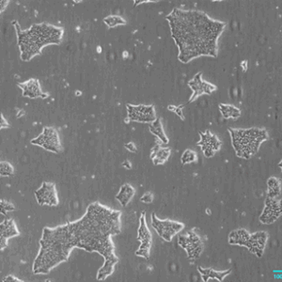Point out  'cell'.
Segmentation results:
<instances>
[{
    "label": "cell",
    "instance_id": "cell-1",
    "mask_svg": "<svg viewBox=\"0 0 282 282\" xmlns=\"http://www.w3.org/2000/svg\"><path fill=\"white\" fill-rule=\"evenodd\" d=\"M120 211L93 202L89 205L80 219L68 223L72 232L74 248H81L87 252L99 253L105 259V264L97 273V279L100 281L111 276L115 265L119 263L111 238L120 233Z\"/></svg>",
    "mask_w": 282,
    "mask_h": 282
},
{
    "label": "cell",
    "instance_id": "cell-2",
    "mask_svg": "<svg viewBox=\"0 0 282 282\" xmlns=\"http://www.w3.org/2000/svg\"><path fill=\"white\" fill-rule=\"evenodd\" d=\"M166 19L182 63L200 57H217V42L225 30V22L212 19L204 12L178 8L173 9Z\"/></svg>",
    "mask_w": 282,
    "mask_h": 282
},
{
    "label": "cell",
    "instance_id": "cell-3",
    "mask_svg": "<svg viewBox=\"0 0 282 282\" xmlns=\"http://www.w3.org/2000/svg\"><path fill=\"white\" fill-rule=\"evenodd\" d=\"M40 250L32 271L35 275H47L56 266L67 262L74 248L72 232L68 224L42 229Z\"/></svg>",
    "mask_w": 282,
    "mask_h": 282
},
{
    "label": "cell",
    "instance_id": "cell-4",
    "mask_svg": "<svg viewBox=\"0 0 282 282\" xmlns=\"http://www.w3.org/2000/svg\"><path fill=\"white\" fill-rule=\"evenodd\" d=\"M17 35L20 58L23 61H30L42 54L43 47L50 44H60L64 34L62 28L48 23L33 24L29 30H23L17 21H13Z\"/></svg>",
    "mask_w": 282,
    "mask_h": 282
},
{
    "label": "cell",
    "instance_id": "cell-5",
    "mask_svg": "<svg viewBox=\"0 0 282 282\" xmlns=\"http://www.w3.org/2000/svg\"><path fill=\"white\" fill-rule=\"evenodd\" d=\"M228 131L236 156L244 159H249L255 156L262 144L269 138L265 129L258 127L248 129L228 128Z\"/></svg>",
    "mask_w": 282,
    "mask_h": 282
},
{
    "label": "cell",
    "instance_id": "cell-6",
    "mask_svg": "<svg viewBox=\"0 0 282 282\" xmlns=\"http://www.w3.org/2000/svg\"><path fill=\"white\" fill-rule=\"evenodd\" d=\"M150 222L156 234L160 238L166 242H170L173 239L175 235L180 234L185 228V224L170 219H159L155 213L151 214Z\"/></svg>",
    "mask_w": 282,
    "mask_h": 282
},
{
    "label": "cell",
    "instance_id": "cell-7",
    "mask_svg": "<svg viewBox=\"0 0 282 282\" xmlns=\"http://www.w3.org/2000/svg\"><path fill=\"white\" fill-rule=\"evenodd\" d=\"M30 143L39 146L44 150L52 151L54 153H60L62 150L60 134L55 127H43L42 133L37 138L31 139Z\"/></svg>",
    "mask_w": 282,
    "mask_h": 282
},
{
    "label": "cell",
    "instance_id": "cell-8",
    "mask_svg": "<svg viewBox=\"0 0 282 282\" xmlns=\"http://www.w3.org/2000/svg\"><path fill=\"white\" fill-rule=\"evenodd\" d=\"M178 244L186 250L187 258L190 261H196L200 257L203 251V242L193 230L188 232L185 235H181L178 239Z\"/></svg>",
    "mask_w": 282,
    "mask_h": 282
},
{
    "label": "cell",
    "instance_id": "cell-9",
    "mask_svg": "<svg viewBox=\"0 0 282 282\" xmlns=\"http://www.w3.org/2000/svg\"><path fill=\"white\" fill-rule=\"evenodd\" d=\"M127 118L131 121L151 123L156 120V108L153 105L127 104Z\"/></svg>",
    "mask_w": 282,
    "mask_h": 282
},
{
    "label": "cell",
    "instance_id": "cell-10",
    "mask_svg": "<svg viewBox=\"0 0 282 282\" xmlns=\"http://www.w3.org/2000/svg\"><path fill=\"white\" fill-rule=\"evenodd\" d=\"M138 240L139 241V247L136 251V255L144 259L150 258V250L152 244V235L148 228L146 221V213L142 212L139 218V227L138 229Z\"/></svg>",
    "mask_w": 282,
    "mask_h": 282
},
{
    "label": "cell",
    "instance_id": "cell-11",
    "mask_svg": "<svg viewBox=\"0 0 282 282\" xmlns=\"http://www.w3.org/2000/svg\"><path fill=\"white\" fill-rule=\"evenodd\" d=\"M189 88L192 90L193 93L189 101L186 105H183V107H186V105H189L197 100L198 97L201 95H211L214 91H216V86L209 83L202 79V73L198 72L194 78L188 82Z\"/></svg>",
    "mask_w": 282,
    "mask_h": 282
},
{
    "label": "cell",
    "instance_id": "cell-12",
    "mask_svg": "<svg viewBox=\"0 0 282 282\" xmlns=\"http://www.w3.org/2000/svg\"><path fill=\"white\" fill-rule=\"evenodd\" d=\"M37 202L41 206L47 205L56 207L59 205V196L56 185L50 182L42 183V186L35 191Z\"/></svg>",
    "mask_w": 282,
    "mask_h": 282
},
{
    "label": "cell",
    "instance_id": "cell-13",
    "mask_svg": "<svg viewBox=\"0 0 282 282\" xmlns=\"http://www.w3.org/2000/svg\"><path fill=\"white\" fill-rule=\"evenodd\" d=\"M281 198H269L265 199L264 210L260 216V221L264 225H271L276 222L281 216Z\"/></svg>",
    "mask_w": 282,
    "mask_h": 282
},
{
    "label": "cell",
    "instance_id": "cell-14",
    "mask_svg": "<svg viewBox=\"0 0 282 282\" xmlns=\"http://www.w3.org/2000/svg\"><path fill=\"white\" fill-rule=\"evenodd\" d=\"M199 137H200V140L198 142V146L200 147L205 157H208V158L213 157L218 150H220L222 142L215 134L207 130L205 132L199 133Z\"/></svg>",
    "mask_w": 282,
    "mask_h": 282
},
{
    "label": "cell",
    "instance_id": "cell-15",
    "mask_svg": "<svg viewBox=\"0 0 282 282\" xmlns=\"http://www.w3.org/2000/svg\"><path fill=\"white\" fill-rule=\"evenodd\" d=\"M268 238L269 235L266 232H256L254 234H250L245 247L248 249L249 252L256 255L258 258H262Z\"/></svg>",
    "mask_w": 282,
    "mask_h": 282
},
{
    "label": "cell",
    "instance_id": "cell-16",
    "mask_svg": "<svg viewBox=\"0 0 282 282\" xmlns=\"http://www.w3.org/2000/svg\"><path fill=\"white\" fill-rule=\"evenodd\" d=\"M18 87L22 90V95L24 97H29L31 99L48 97L47 93L42 91L40 81L36 78H30L24 82L19 83Z\"/></svg>",
    "mask_w": 282,
    "mask_h": 282
},
{
    "label": "cell",
    "instance_id": "cell-17",
    "mask_svg": "<svg viewBox=\"0 0 282 282\" xmlns=\"http://www.w3.org/2000/svg\"><path fill=\"white\" fill-rule=\"evenodd\" d=\"M20 235L16 224L12 218H7L0 225V248L3 250L8 246V241Z\"/></svg>",
    "mask_w": 282,
    "mask_h": 282
},
{
    "label": "cell",
    "instance_id": "cell-18",
    "mask_svg": "<svg viewBox=\"0 0 282 282\" xmlns=\"http://www.w3.org/2000/svg\"><path fill=\"white\" fill-rule=\"evenodd\" d=\"M198 271L201 276V279L204 282L209 281L210 279H216L221 282L225 279L226 276L232 274V269L219 271L213 268H203L201 266H198Z\"/></svg>",
    "mask_w": 282,
    "mask_h": 282
},
{
    "label": "cell",
    "instance_id": "cell-19",
    "mask_svg": "<svg viewBox=\"0 0 282 282\" xmlns=\"http://www.w3.org/2000/svg\"><path fill=\"white\" fill-rule=\"evenodd\" d=\"M170 153L171 150L169 148H165L161 145H156L150 151V159L156 166L164 165L168 161Z\"/></svg>",
    "mask_w": 282,
    "mask_h": 282
},
{
    "label": "cell",
    "instance_id": "cell-20",
    "mask_svg": "<svg viewBox=\"0 0 282 282\" xmlns=\"http://www.w3.org/2000/svg\"><path fill=\"white\" fill-rule=\"evenodd\" d=\"M250 233L246 228H237L228 234V244L232 246H246V242L249 238Z\"/></svg>",
    "mask_w": 282,
    "mask_h": 282
},
{
    "label": "cell",
    "instance_id": "cell-21",
    "mask_svg": "<svg viewBox=\"0 0 282 282\" xmlns=\"http://www.w3.org/2000/svg\"><path fill=\"white\" fill-rule=\"evenodd\" d=\"M136 189L129 184H124L123 186H120V190L116 195V199L120 202L122 207H126L129 202L132 200L135 197Z\"/></svg>",
    "mask_w": 282,
    "mask_h": 282
},
{
    "label": "cell",
    "instance_id": "cell-22",
    "mask_svg": "<svg viewBox=\"0 0 282 282\" xmlns=\"http://www.w3.org/2000/svg\"><path fill=\"white\" fill-rule=\"evenodd\" d=\"M149 131L153 136H156V138L161 141L162 144H168L169 139H168L166 133H165L162 120H161L160 118H156V120L155 121H152L151 123H150Z\"/></svg>",
    "mask_w": 282,
    "mask_h": 282
},
{
    "label": "cell",
    "instance_id": "cell-23",
    "mask_svg": "<svg viewBox=\"0 0 282 282\" xmlns=\"http://www.w3.org/2000/svg\"><path fill=\"white\" fill-rule=\"evenodd\" d=\"M219 111L222 115L223 118L226 120H237L241 116V110L238 108L234 107V105L228 104H220Z\"/></svg>",
    "mask_w": 282,
    "mask_h": 282
},
{
    "label": "cell",
    "instance_id": "cell-24",
    "mask_svg": "<svg viewBox=\"0 0 282 282\" xmlns=\"http://www.w3.org/2000/svg\"><path fill=\"white\" fill-rule=\"evenodd\" d=\"M267 197L281 198V183L276 177H270L267 181Z\"/></svg>",
    "mask_w": 282,
    "mask_h": 282
},
{
    "label": "cell",
    "instance_id": "cell-25",
    "mask_svg": "<svg viewBox=\"0 0 282 282\" xmlns=\"http://www.w3.org/2000/svg\"><path fill=\"white\" fill-rule=\"evenodd\" d=\"M104 23L108 25L109 29H114L119 25L126 24V21L119 15H109L104 18Z\"/></svg>",
    "mask_w": 282,
    "mask_h": 282
},
{
    "label": "cell",
    "instance_id": "cell-26",
    "mask_svg": "<svg viewBox=\"0 0 282 282\" xmlns=\"http://www.w3.org/2000/svg\"><path fill=\"white\" fill-rule=\"evenodd\" d=\"M198 159V156L195 150H191V149H187V150L184 151V153L182 155L181 157V162L184 165L186 164H192V163L196 162Z\"/></svg>",
    "mask_w": 282,
    "mask_h": 282
},
{
    "label": "cell",
    "instance_id": "cell-27",
    "mask_svg": "<svg viewBox=\"0 0 282 282\" xmlns=\"http://www.w3.org/2000/svg\"><path fill=\"white\" fill-rule=\"evenodd\" d=\"M14 174V167L8 161L0 162V175L1 177H12Z\"/></svg>",
    "mask_w": 282,
    "mask_h": 282
},
{
    "label": "cell",
    "instance_id": "cell-28",
    "mask_svg": "<svg viewBox=\"0 0 282 282\" xmlns=\"http://www.w3.org/2000/svg\"><path fill=\"white\" fill-rule=\"evenodd\" d=\"M15 210V206L11 201H8L5 199H1V214L7 215L8 212H12Z\"/></svg>",
    "mask_w": 282,
    "mask_h": 282
},
{
    "label": "cell",
    "instance_id": "cell-29",
    "mask_svg": "<svg viewBox=\"0 0 282 282\" xmlns=\"http://www.w3.org/2000/svg\"><path fill=\"white\" fill-rule=\"evenodd\" d=\"M153 199H155V196H153V194H152V193L150 192L145 193V194H143V196L140 198L141 202H143V203H147V204L151 203V202L153 201Z\"/></svg>",
    "mask_w": 282,
    "mask_h": 282
},
{
    "label": "cell",
    "instance_id": "cell-30",
    "mask_svg": "<svg viewBox=\"0 0 282 282\" xmlns=\"http://www.w3.org/2000/svg\"><path fill=\"white\" fill-rule=\"evenodd\" d=\"M168 109L178 115L182 120L185 119L184 114H183V106H171V107H168Z\"/></svg>",
    "mask_w": 282,
    "mask_h": 282
},
{
    "label": "cell",
    "instance_id": "cell-31",
    "mask_svg": "<svg viewBox=\"0 0 282 282\" xmlns=\"http://www.w3.org/2000/svg\"><path fill=\"white\" fill-rule=\"evenodd\" d=\"M10 123H9V121L4 118V115L0 114V128L1 129H4V128H10Z\"/></svg>",
    "mask_w": 282,
    "mask_h": 282
},
{
    "label": "cell",
    "instance_id": "cell-32",
    "mask_svg": "<svg viewBox=\"0 0 282 282\" xmlns=\"http://www.w3.org/2000/svg\"><path fill=\"white\" fill-rule=\"evenodd\" d=\"M3 282H23V280L22 279H20V278H18V277H16V276H12V275H9V276H7L5 278H3V280H2Z\"/></svg>",
    "mask_w": 282,
    "mask_h": 282
},
{
    "label": "cell",
    "instance_id": "cell-33",
    "mask_svg": "<svg viewBox=\"0 0 282 282\" xmlns=\"http://www.w3.org/2000/svg\"><path fill=\"white\" fill-rule=\"evenodd\" d=\"M124 147H125L129 151H131V152H137V150H138L137 146H136V144H135L134 142H132V141H130V142L126 143V144L124 145Z\"/></svg>",
    "mask_w": 282,
    "mask_h": 282
},
{
    "label": "cell",
    "instance_id": "cell-34",
    "mask_svg": "<svg viewBox=\"0 0 282 282\" xmlns=\"http://www.w3.org/2000/svg\"><path fill=\"white\" fill-rule=\"evenodd\" d=\"M9 3H10L9 0H2V1L0 2V12H3L5 11V9H6L8 5H9Z\"/></svg>",
    "mask_w": 282,
    "mask_h": 282
},
{
    "label": "cell",
    "instance_id": "cell-35",
    "mask_svg": "<svg viewBox=\"0 0 282 282\" xmlns=\"http://www.w3.org/2000/svg\"><path fill=\"white\" fill-rule=\"evenodd\" d=\"M122 166L126 169H131L132 168V164L129 161V160H125L124 162L122 163Z\"/></svg>",
    "mask_w": 282,
    "mask_h": 282
},
{
    "label": "cell",
    "instance_id": "cell-36",
    "mask_svg": "<svg viewBox=\"0 0 282 282\" xmlns=\"http://www.w3.org/2000/svg\"><path fill=\"white\" fill-rule=\"evenodd\" d=\"M24 110H21V112H19V114L17 115V118H19L20 116H22V115H24Z\"/></svg>",
    "mask_w": 282,
    "mask_h": 282
}]
</instances>
